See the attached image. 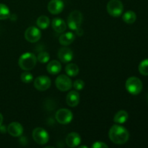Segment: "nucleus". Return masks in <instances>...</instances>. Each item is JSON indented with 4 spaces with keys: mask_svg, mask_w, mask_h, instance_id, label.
<instances>
[{
    "mask_svg": "<svg viewBox=\"0 0 148 148\" xmlns=\"http://www.w3.org/2000/svg\"><path fill=\"white\" fill-rule=\"evenodd\" d=\"M147 100H148V96H147Z\"/></svg>",
    "mask_w": 148,
    "mask_h": 148,
    "instance_id": "nucleus-31",
    "label": "nucleus"
},
{
    "mask_svg": "<svg viewBox=\"0 0 148 148\" xmlns=\"http://www.w3.org/2000/svg\"><path fill=\"white\" fill-rule=\"evenodd\" d=\"M37 63V58L33 53L27 52L20 56L18 61V64L22 69L29 71L33 69Z\"/></svg>",
    "mask_w": 148,
    "mask_h": 148,
    "instance_id": "nucleus-2",
    "label": "nucleus"
},
{
    "mask_svg": "<svg viewBox=\"0 0 148 148\" xmlns=\"http://www.w3.org/2000/svg\"><path fill=\"white\" fill-rule=\"evenodd\" d=\"M75 39V36L72 32H66L62 33L59 37V43L62 46H69Z\"/></svg>",
    "mask_w": 148,
    "mask_h": 148,
    "instance_id": "nucleus-17",
    "label": "nucleus"
},
{
    "mask_svg": "<svg viewBox=\"0 0 148 148\" xmlns=\"http://www.w3.org/2000/svg\"><path fill=\"white\" fill-rule=\"evenodd\" d=\"M72 86L74 87L76 90H81L84 88L85 87V82H83V80L82 79H77L74 82V83L72 84Z\"/></svg>",
    "mask_w": 148,
    "mask_h": 148,
    "instance_id": "nucleus-27",
    "label": "nucleus"
},
{
    "mask_svg": "<svg viewBox=\"0 0 148 148\" xmlns=\"http://www.w3.org/2000/svg\"><path fill=\"white\" fill-rule=\"evenodd\" d=\"M65 71H66V73L70 77H75L79 74V69L78 67V66L75 64L71 63L68 64L65 67Z\"/></svg>",
    "mask_w": 148,
    "mask_h": 148,
    "instance_id": "nucleus-20",
    "label": "nucleus"
},
{
    "mask_svg": "<svg viewBox=\"0 0 148 148\" xmlns=\"http://www.w3.org/2000/svg\"><path fill=\"white\" fill-rule=\"evenodd\" d=\"M81 143V137L76 132H71L66 136V143L69 147H75L79 145Z\"/></svg>",
    "mask_w": 148,
    "mask_h": 148,
    "instance_id": "nucleus-14",
    "label": "nucleus"
},
{
    "mask_svg": "<svg viewBox=\"0 0 148 148\" xmlns=\"http://www.w3.org/2000/svg\"><path fill=\"white\" fill-rule=\"evenodd\" d=\"M92 147L93 148H107L108 145L106 144H105L103 142H95L94 143V144L92 145Z\"/></svg>",
    "mask_w": 148,
    "mask_h": 148,
    "instance_id": "nucleus-28",
    "label": "nucleus"
},
{
    "mask_svg": "<svg viewBox=\"0 0 148 148\" xmlns=\"http://www.w3.org/2000/svg\"><path fill=\"white\" fill-rule=\"evenodd\" d=\"M51 85L50 78L45 75L39 76L34 80V87L39 91H45L49 89Z\"/></svg>",
    "mask_w": 148,
    "mask_h": 148,
    "instance_id": "nucleus-10",
    "label": "nucleus"
},
{
    "mask_svg": "<svg viewBox=\"0 0 148 148\" xmlns=\"http://www.w3.org/2000/svg\"><path fill=\"white\" fill-rule=\"evenodd\" d=\"M50 59V55L49 53L46 51H42L40 53H38L37 56V60L40 63H46L48 62Z\"/></svg>",
    "mask_w": 148,
    "mask_h": 148,
    "instance_id": "nucleus-25",
    "label": "nucleus"
},
{
    "mask_svg": "<svg viewBox=\"0 0 148 148\" xmlns=\"http://www.w3.org/2000/svg\"><path fill=\"white\" fill-rule=\"evenodd\" d=\"M32 136L37 144L45 145L49 142V135L47 132L41 127H37L35 129L32 133Z\"/></svg>",
    "mask_w": 148,
    "mask_h": 148,
    "instance_id": "nucleus-6",
    "label": "nucleus"
},
{
    "mask_svg": "<svg viewBox=\"0 0 148 148\" xmlns=\"http://www.w3.org/2000/svg\"><path fill=\"white\" fill-rule=\"evenodd\" d=\"M66 103L70 107H75L79 103V94L77 91L72 90L67 94L66 98Z\"/></svg>",
    "mask_w": 148,
    "mask_h": 148,
    "instance_id": "nucleus-15",
    "label": "nucleus"
},
{
    "mask_svg": "<svg viewBox=\"0 0 148 148\" xmlns=\"http://www.w3.org/2000/svg\"><path fill=\"white\" fill-rule=\"evenodd\" d=\"M125 87L127 90L132 95H138L143 90V82L136 77H131L126 81Z\"/></svg>",
    "mask_w": 148,
    "mask_h": 148,
    "instance_id": "nucleus-3",
    "label": "nucleus"
},
{
    "mask_svg": "<svg viewBox=\"0 0 148 148\" xmlns=\"http://www.w3.org/2000/svg\"><path fill=\"white\" fill-rule=\"evenodd\" d=\"M123 20L124 21V23H127V24H132L134 22L136 21V19H137V15H136L135 12L133 11H127L123 14L122 17Z\"/></svg>",
    "mask_w": 148,
    "mask_h": 148,
    "instance_id": "nucleus-22",
    "label": "nucleus"
},
{
    "mask_svg": "<svg viewBox=\"0 0 148 148\" xmlns=\"http://www.w3.org/2000/svg\"><path fill=\"white\" fill-rule=\"evenodd\" d=\"M20 78H21V80L24 83H30V82H31L33 81V76L30 72H24L20 75Z\"/></svg>",
    "mask_w": 148,
    "mask_h": 148,
    "instance_id": "nucleus-26",
    "label": "nucleus"
},
{
    "mask_svg": "<svg viewBox=\"0 0 148 148\" xmlns=\"http://www.w3.org/2000/svg\"><path fill=\"white\" fill-rule=\"evenodd\" d=\"M64 4L62 0H51L48 4V10L53 14H58L64 10Z\"/></svg>",
    "mask_w": 148,
    "mask_h": 148,
    "instance_id": "nucleus-11",
    "label": "nucleus"
},
{
    "mask_svg": "<svg viewBox=\"0 0 148 148\" xmlns=\"http://www.w3.org/2000/svg\"><path fill=\"white\" fill-rule=\"evenodd\" d=\"M108 136L110 140L117 145L125 144L130 138V134L127 129L118 124H115L111 127Z\"/></svg>",
    "mask_w": 148,
    "mask_h": 148,
    "instance_id": "nucleus-1",
    "label": "nucleus"
},
{
    "mask_svg": "<svg viewBox=\"0 0 148 148\" xmlns=\"http://www.w3.org/2000/svg\"><path fill=\"white\" fill-rule=\"evenodd\" d=\"M128 114L127 111H119L115 114L114 117V122L116 124H124L128 119Z\"/></svg>",
    "mask_w": 148,
    "mask_h": 148,
    "instance_id": "nucleus-19",
    "label": "nucleus"
},
{
    "mask_svg": "<svg viewBox=\"0 0 148 148\" xmlns=\"http://www.w3.org/2000/svg\"><path fill=\"white\" fill-rule=\"evenodd\" d=\"M79 147H87V146H85V145H82V146L79 145Z\"/></svg>",
    "mask_w": 148,
    "mask_h": 148,
    "instance_id": "nucleus-30",
    "label": "nucleus"
},
{
    "mask_svg": "<svg viewBox=\"0 0 148 148\" xmlns=\"http://www.w3.org/2000/svg\"><path fill=\"white\" fill-rule=\"evenodd\" d=\"M139 72L144 76H148V59H144L139 64Z\"/></svg>",
    "mask_w": 148,
    "mask_h": 148,
    "instance_id": "nucleus-24",
    "label": "nucleus"
},
{
    "mask_svg": "<svg viewBox=\"0 0 148 148\" xmlns=\"http://www.w3.org/2000/svg\"><path fill=\"white\" fill-rule=\"evenodd\" d=\"M41 37V33L38 27L31 26L25 32V38L30 43H36L38 41Z\"/></svg>",
    "mask_w": 148,
    "mask_h": 148,
    "instance_id": "nucleus-9",
    "label": "nucleus"
},
{
    "mask_svg": "<svg viewBox=\"0 0 148 148\" xmlns=\"http://www.w3.org/2000/svg\"><path fill=\"white\" fill-rule=\"evenodd\" d=\"M7 132L12 137H20L23 133V127L20 123L12 122L7 127Z\"/></svg>",
    "mask_w": 148,
    "mask_h": 148,
    "instance_id": "nucleus-13",
    "label": "nucleus"
},
{
    "mask_svg": "<svg viewBox=\"0 0 148 148\" xmlns=\"http://www.w3.org/2000/svg\"><path fill=\"white\" fill-rule=\"evenodd\" d=\"M2 122H3V116L2 114L0 113V127H1V124H2Z\"/></svg>",
    "mask_w": 148,
    "mask_h": 148,
    "instance_id": "nucleus-29",
    "label": "nucleus"
},
{
    "mask_svg": "<svg viewBox=\"0 0 148 148\" xmlns=\"http://www.w3.org/2000/svg\"><path fill=\"white\" fill-rule=\"evenodd\" d=\"M108 14L112 17H119L124 10V6L120 0H110L106 6Z\"/></svg>",
    "mask_w": 148,
    "mask_h": 148,
    "instance_id": "nucleus-5",
    "label": "nucleus"
},
{
    "mask_svg": "<svg viewBox=\"0 0 148 148\" xmlns=\"http://www.w3.org/2000/svg\"><path fill=\"white\" fill-rule=\"evenodd\" d=\"M47 71L51 75H57L62 70V65L59 62L56 60L51 61L47 65Z\"/></svg>",
    "mask_w": 148,
    "mask_h": 148,
    "instance_id": "nucleus-18",
    "label": "nucleus"
},
{
    "mask_svg": "<svg viewBox=\"0 0 148 148\" xmlns=\"http://www.w3.org/2000/svg\"><path fill=\"white\" fill-rule=\"evenodd\" d=\"M51 26L55 32L64 33L66 29V24L64 20L61 18H54L51 22Z\"/></svg>",
    "mask_w": 148,
    "mask_h": 148,
    "instance_id": "nucleus-16",
    "label": "nucleus"
},
{
    "mask_svg": "<svg viewBox=\"0 0 148 148\" xmlns=\"http://www.w3.org/2000/svg\"><path fill=\"white\" fill-rule=\"evenodd\" d=\"M56 119L59 124H67L72 121L73 119V114L72 111L66 108H61L58 110L56 112Z\"/></svg>",
    "mask_w": 148,
    "mask_h": 148,
    "instance_id": "nucleus-8",
    "label": "nucleus"
},
{
    "mask_svg": "<svg viewBox=\"0 0 148 148\" xmlns=\"http://www.w3.org/2000/svg\"><path fill=\"white\" fill-rule=\"evenodd\" d=\"M82 14L79 10H74L69 14L67 18V24L70 29L73 30H77L80 28L82 23Z\"/></svg>",
    "mask_w": 148,
    "mask_h": 148,
    "instance_id": "nucleus-4",
    "label": "nucleus"
},
{
    "mask_svg": "<svg viewBox=\"0 0 148 148\" xmlns=\"http://www.w3.org/2000/svg\"><path fill=\"white\" fill-rule=\"evenodd\" d=\"M56 88L58 90L62 92H66V91L69 90L72 87V82L70 78L68 76L64 75H61L57 77L56 81Z\"/></svg>",
    "mask_w": 148,
    "mask_h": 148,
    "instance_id": "nucleus-7",
    "label": "nucleus"
},
{
    "mask_svg": "<svg viewBox=\"0 0 148 148\" xmlns=\"http://www.w3.org/2000/svg\"><path fill=\"white\" fill-rule=\"evenodd\" d=\"M10 17V11L7 5L0 4V20H7Z\"/></svg>",
    "mask_w": 148,
    "mask_h": 148,
    "instance_id": "nucleus-23",
    "label": "nucleus"
},
{
    "mask_svg": "<svg viewBox=\"0 0 148 148\" xmlns=\"http://www.w3.org/2000/svg\"><path fill=\"white\" fill-rule=\"evenodd\" d=\"M37 26L40 29H46L50 25V20L47 16H40L36 21Z\"/></svg>",
    "mask_w": 148,
    "mask_h": 148,
    "instance_id": "nucleus-21",
    "label": "nucleus"
},
{
    "mask_svg": "<svg viewBox=\"0 0 148 148\" xmlns=\"http://www.w3.org/2000/svg\"><path fill=\"white\" fill-rule=\"evenodd\" d=\"M73 52L69 48L62 47L58 51V57L63 63H68L73 59Z\"/></svg>",
    "mask_w": 148,
    "mask_h": 148,
    "instance_id": "nucleus-12",
    "label": "nucleus"
}]
</instances>
